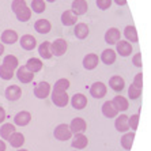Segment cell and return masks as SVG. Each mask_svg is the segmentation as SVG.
Segmentation results:
<instances>
[{
  "instance_id": "1",
  "label": "cell",
  "mask_w": 151,
  "mask_h": 151,
  "mask_svg": "<svg viewBox=\"0 0 151 151\" xmlns=\"http://www.w3.org/2000/svg\"><path fill=\"white\" fill-rule=\"evenodd\" d=\"M53 135H55V137H56L57 140H68V139H71V136H72V131H71L70 125H67V124H59V125L55 128V131H53Z\"/></svg>"
},
{
  "instance_id": "2",
  "label": "cell",
  "mask_w": 151,
  "mask_h": 151,
  "mask_svg": "<svg viewBox=\"0 0 151 151\" xmlns=\"http://www.w3.org/2000/svg\"><path fill=\"white\" fill-rule=\"evenodd\" d=\"M52 102L59 108H64L68 105L70 102V97H68L67 91H59V90H53L52 91Z\"/></svg>"
},
{
  "instance_id": "3",
  "label": "cell",
  "mask_w": 151,
  "mask_h": 151,
  "mask_svg": "<svg viewBox=\"0 0 151 151\" xmlns=\"http://www.w3.org/2000/svg\"><path fill=\"white\" fill-rule=\"evenodd\" d=\"M50 91H52V87L48 82H40L34 87V95L40 99H45L46 97H49Z\"/></svg>"
},
{
  "instance_id": "4",
  "label": "cell",
  "mask_w": 151,
  "mask_h": 151,
  "mask_svg": "<svg viewBox=\"0 0 151 151\" xmlns=\"http://www.w3.org/2000/svg\"><path fill=\"white\" fill-rule=\"evenodd\" d=\"M15 75H17V78L19 79V82L23 84L30 83V82H33V79H34V74H33L32 71H29L27 68H26V65L18 67V70L15 71Z\"/></svg>"
},
{
  "instance_id": "5",
  "label": "cell",
  "mask_w": 151,
  "mask_h": 151,
  "mask_svg": "<svg viewBox=\"0 0 151 151\" xmlns=\"http://www.w3.org/2000/svg\"><path fill=\"white\" fill-rule=\"evenodd\" d=\"M68 49V44L65 40L57 38L52 42V53L55 56H63Z\"/></svg>"
},
{
  "instance_id": "6",
  "label": "cell",
  "mask_w": 151,
  "mask_h": 151,
  "mask_svg": "<svg viewBox=\"0 0 151 151\" xmlns=\"http://www.w3.org/2000/svg\"><path fill=\"white\" fill-rule=\"evenodd\" d=\"M18 40H19L18 33L15 32V30H11V29H6V30L1 33V35H0V41H1V44H4V45H12Z\"/></svg>"
},
{
  "instance_id": "7",
  "label": "cell",
  "mask_w": 151,
  "mask_h": 151,
  "mask_svg": "<svg viewBox=\"0 0 151 151\" xmlns=\"http://www.w3.org/2000/svg\"><path fill=\"white\" fill-rule=\"evenodd\" d=\"M106 91H108V88H106L105 83H102V82H95V83H93L91 87H90V94L97 99L104 98L106 95Z\"/></svg>"
},
{
  "instance_id": "8",
  "label": "cell",
  "mask_w": 151,
  "mask_h": 151,
  "mask_svg": "<svg viewBox=\"0 0 151 151\" xmlns=\"http://www.w3.org/2000/svg\"><path fill=\"white\" fill-rule=\"evenodd\" d=\"M4 95H6V98L8 101H18L22 95V88L19 86H17V84H11V86H8L6 88Z\"/></svg>"
},
{
  "instance_id": "9",
  "label": "cell",
  "mask_w": 151,
  "mask_h": 151,
  "mask_svg": "<svg viewBox=\"0 0 151 151\" xmlns=\"http://www.w3.org/2000/svg\"><path fill=\"white\" fill-rule=\"evenodd\" d=\"M86 127H87V124H86V121H84L82 117H75L70 124L71 131H72V134H75V135L83 134L84 131H86Z\"/></svg>"
},
{
  "instance_id": "10",
  "label": "cell",
  "mask_w": 151,
  "mask_h": 151,
  "mask_svg": "<svg viewBox=\"0 0 151 151\" xmlns=\"http://www.w3.org/2000/svg\"><path fill=\"white\" fill-rule=\"evenodd\" d=\"M19 42H21V46L25 50H33L37 46V40L35 37H33L32 34H25L22 35L19 38Z\"/></svg>"
},
{
  "instance_id": "11",
  "label": "cell",
  "mask_w": 151,
  "mask_h": 151,
  "mask_svg": "<svg viewBox=\"0 0 151 151\" xmlns=\"http://www.w3.org/2000/svg\"><path fill=\"white\" fill-rule=\"evenodd\" d=\"M30 121H32V114L27 110H22V112L17 113L14 117L15 125H19V127H26Z\"/></svg>"
},
{
  "instance_id": "12",
  "label": "cell",
  "mask_w": 151,
  "mask_h": 151,
  "mask_svg": "<svg viewBox=\"0 0 151 151\" xmlns=\"http://www.w3.org/2000/svg\"><path fill=\"white\" fill-rule=\"evenodd\" d=\"M38 55L41 56V59H44V60L52 59V56H53V53H52V42L44 41L42 44H40V46H38Z\"/></svg>"
},
{
  "instance_id": "13",
  "label": "cell",
  "mask_w": 151,
  "mask_h": 151,
  "mask_svg": "<svg viewBox=\"0 0 151 151\" xmlns=\"http://www.w3.org/2000/svg\"><path fill=\"white\" fill-rule=\"evenodd\" d=\"M121 40V33L119 29L116 27H110L108 32L105 33V41L110 45H116L117 42Z\"/></svg>"
},
{
  "instance_id": "14",
  "label": "cell",
  "mask_w": 151,
  "mask_h": 151,
  "mask_svg": "<svg viewBox=\"0 0 151 151\" xmlns=\"http://www.w3.org/2000/svg\"><path fill=\"white\" fill-rule=\"evenodd\" d=\"M71 7H72L71 11H72L76 17H79V15L86 14V11H87V8H88V4L86 0H74Z\"/></svg>"
},
{
  "instance_id": "15",
  "label": "cell",
  "mask_w": 151,
  "mask_h": 151,
  "mask_svg": "<svg viewBox=\"0 0 151 151\" xmlns=\"http://www.w3.org/2000/svg\"><path fill=\"white\" fill-rule=\"evenodd\" d=\"M71 105H72V108L76 110H82L86 108V105H87V98H86V95L81 94V93H78V94H75L72 98H71Z\"/></svg>"
},
{
  "instance_id": "16",
  "label": "cell",
  "mask_w": 151,
  "mask_h": 151,
  "mask_svg": "<svg viewBox=\"0 0 151 151\" xmlns=\"http://www.w3.org/2000/svg\"><path fill=\"white\" fill-rule=\"evenodd\" d=\"M98 63H99V59L95 53H88V55H86L83 59V67L88 71L94 70V68L98 65Z\"/></svg>"
},
{
  "instance_id": "17",
  "label": "cell",
  "mask_w": 151,
  "mask_h": 151,
  "mask_svg": "<svg viewBox=\"0 0 151 151\" xmlns=\"http://www.w3.org/2000/svg\"><path fill=\"white\" fill-rule=\"evenodd\" d=\"M102 113L105 117H109V119H113V117L117 116L119 113V109L116 108V105L113 104V101H106L104 105H102Z\"/></svg>"
},
{
  "instance_id": "18",
  "label": "cell",
  "mask_w": 151,
  "mask_h": 151,
  "mask_svg": "<svg viewBox=\"0 0 151 151\" xmlns=\"http://www.w3.org/2000/svg\"><path fill=\"white\" fill-rule=\"evenodd\" d=\"M8 143L11 144V147L14 148H21L23 144H25V135L21 134V132H14L8 137Z\"/></svg>"
},
{
  "instance_id": "19",
  "label": "cell",
  "mask_w": 151,
  "mask_h": 151,
  "mask_svg": "<svg viewBox=\"0 0 151 151\" xmlns=\"http://www.w3.org/2000/svg\"><path fill=\"white\" fill-rule=\"evenodd\" d=\"M34 29L40 34H48L50 32V29H52V25H50V22L48 19H38L34 23Z\"/></svg>"
},
{
  "instance_id": "20",
  "label": "cell",
  "mask_w": 151,
  "mask_h": 151,
  "mask_svg": "<svg viewBox=\"0 0 151 151\" xmlns=\"http://www.w3.org/2000/svg\"><path fill=\"white\" fill-rule=\"evenodd\" d=\"M17 132V128H15V124H11V123H4L3 125L0 127V136L3 140H8V137L11 135Z\"/></svg>"
},
{
  "instance_id": "21",
  "label": "cell",
  "mask_w": 151,
  "mask_h": 151,
  "mask_svg": "<svg viewBox=\"0 0 151 151\" xmlns=\"http://www.w3.org/2000/svg\"><path fill=\"white\" fill-rule=\"evenodd\" d=\"M26 68H27L29 71H32L33 74H35V72H40V71L42 70V60L41 59H37V57H32V59L27 60V63L25 64Z\"/></svg>"
},
{
  "instance_id": "22",
  "label": "cell",
  "mask_w": 151,
  "mask_h": 151,
  "mask_svg": "<svg viewBox=\"0 0 151 151\" xmlns=\"http://www.w3.org/2000/svg\"><path fill=\"white\" fill-rule=\"evenodd\" d=\"M116 46H117L119 55H121V56H124V57L129 56L131 52H132V45H131L129 41H121V40H120L116 44Z\"/></svg>"
},
{
  "instance_id": "23",
  "label": "cell",
  "mask_w": 151,
  "mask_h": 151,
  "mask_svg": "<svg viewBox=\"0 0 151 151\" xmlns=\"http://www.w3.org/2000/svg\"><path fill=\"white\" fill-rule=\"evenodd\" d=\"M88 144V139L84 136L83 134H76L75 137L72 139V147L76 148V150H82V148H86Z\"/></svg>"
},
{
  "instance_id": "24",
  "label": "cell",
  "mask_w": 151,
  "mask_h": 151,
  "mask_svg": "<svg viewBox=\"0 0 151 151\" xmlns=\"http://www.w3.org/2000/svg\"><path fill=\"white\" fill-rule=\"evenodd\" d=\"M61 22H63V25H65V26L76 25L78 17L71 10H65L63 14H61Z\"/></svg>"
},
{
  "instance_id": "25",
  "label": "cell",
  "mask_w": 151,
  "mask_h": 151,
  "mask_svg": "<svg viewBox=\"0 0 151 151\" xmlns=\"http://www.w3.org/2000/svg\"><path fill=\"white\" fill-rule=\"evenodd\" d=\"M88 33H90V30H88V26L86 25V23H76V25H75L74 34L76 35V38H79V40L87 38Z\"/></svg>"
},
{
  "instance_id": "26",
  "label": "cell",
  "mask_w": 151,
  "mask_h": 151,
  "mask_svg": "<svg viewBox=\"0 0 151 151\" xmlns=\"http://www.w3.org/2000/svg\"><path fill=\"white\" fill-rule=\"evenodd\" d=\"M114 127L119 132H125V131L129 129V123H128V116L125 114H121L116 119V123H114Z\"/></svg>"
},
{
  "instance_id": "27",
  "label": "cell",
  "mask_w": 151,
  "mask_h": 151,
  "mask_svg": "<svg viewBox=\"0 0 151 151\" xmlns=\"http://www.w3.org/2000/svg\"><path fill=\"white\" fill-rule=\"evenodd\" d=\"M109 86L114 90V91H121L124 88V86H125V82H124V79L121 76L114 75V76H112L109 79Z\"/></svg>"
},
{
  "instance_id": "28",
  "label": "cell",
  "mask_w": 151,
  "mask_h": 151,
  "mask_svg": "<svg viewBox=\"0 0 151 151\" xmlns=\"http://www.w3.org/2000/svg\"><path fill=\"white\" fill-rule=\"evenodd\" d=\"M3 65L17 71L18 67H19V60H18V57L14 56V55H7V56L3 59Z\"/></svg>"
},
{
  "instance_id": "29",
  "label": "cell",
  "mask_w": 151,
  "mask_h": 151,
  "mask_svg": "<svg viewBox=\"0 0 151 151\" xmlns=\"http://www.w3.org/2000/svg\"><path fill=\"white\" fill-rule=\"evenodd\" d=\"M101 60L105 64L110 65V64H113L114 61H116V52H114L113 49H105L101 55Z\"/></svg>"
},
{
  "instance_id": "30",
  "label": "cell",
  "mask_w": 151,
  "mask_h": 151,
  "mask_svg": "<svg viewBox=\"0 0 151 151\" xmlns=\"http://www.w3.org/2000/svg\"><path fill=\"white\" fill-rule=\"evenodd\" d=\"M124 35H125L127 41H129V42H136L137 38H139L135 26H127V27L124 29Z\"/></svg>"
},
{
  "instance_id": "31",
  "label": "cell",
  "mask_w": 151,
  "mask_h": 151,
  "mask_svg": "<svg viewBox=\"0 0 151 151\" xmlns=\"http://www.w3.org/2000/svg\"><path fill=\"white\" fill-rule=\"evenodd\" d=\"M113 104L116 105V108L119 109V112L121 110V112H124V110L128 109V99L125 98V97H123V95H117V97H114L113 98Z\"/></svg>"
},
{
  "instance_id": "32",
  "label": "cell",
  "mask_w": 151,
  "mask_h": 151,
  "mask_svg": "<svg viewBox=\"0 0 151 151\" xmlns=\"http://www.w3.org/2000/svg\"><path fill=\"white\" fill-rule=\"evenodd\" d=\"M134 139H135V132H127V134H124L123 137H121V146H123L125 150H131L132 143H134Z\"/></svg>"
},
{
  "instance_id": "33",
  "label": "cell",
  "mask_w": 151,
  "mask_h": 151,
  "mask_svg": "<svg viewBox=\"0 0 151 151\" xmlns=\"http://www.w3.org/2000/svg\"><path fill=\"white\" fill-rule=\"evenodd\" d=\"M15 76V71L11 70V68L6 67V65H0V78L3 79V81H11L12 78Z\"/></svg>"
},
{
  "instance_id": "34",
  "label": "cell",
  "mask_w": 151,
  "mask_h": 151,
  "mask_svg": "<svg viewBox=\"0 0 151 151\" xmlns=\"http://www.w3.org/2000/svg\"><path fill=\"white\" fill-rule=\"evenodd\" d=\"M46 8L45 0H33L32 1V11H34L35 14H42Z\"/></svg>"
},
{
  "instance_id": "35",
  "label": "cell",
  "mask_w": 151,
  "mask_h": 151,
  "mask_svg": "<svg viewBox=\"0 0 151 151\" xmlns=\"http://www.w3.org/2000/svg\"><path fill=\"white\" fill-rule=\"evenodd\" d=\"M17 19L19 22H27L30 18H32V8H29V7H26V8H23V10H21L19 12H17Z\"/></svg>"
},
{
  "instance_id": "36",
  "label": "cell",
  "mask_w": 151,
  "mask_h": 151,
  "mask_svg": "<svg viewBox=\"0 0 151 151\" xmlns=\"http://www.w3.org/2000/svg\"><path fill=\"white\" fill-rule=\"evenodd\" d=\"M27 7V3H26V0H12V3H11V11L17 14L21 10Z\"/></svg>"
},
{
  "instance_id": "37",
  "label": "cell",
  "mask_w": 151,
  "mask_h": 151,
  "mask_svg": "<svg viewBox=\"0 0 151 151\" xmlns=\"http://www.w3.org/2000/svg\"><path fill=\"white\" fill-rule=\"evenodd\" d=\"M68 88H70V81L63 78V79H59V81L55 83V87L53 90H59V91H67Z\"/></svg>"
},
{
  "instance_id": "38",
  "label": "cell",
  "mask_w": 151,
  "mask_h": 151,
  "mask_svg": "<svg viewBox=\"0 0 151 151\" xmlns=\"http://www.w3.org/2000/svg\"><path fill=\"white\" fill-rule=\"evenodd\" d=\"M140 94H142V88L136 87L135 84H132V86L128 88V95H129L131 99H137L140 97Z\"/></svg>"
},
{
  "instance_id": "39",
  "label": "cell",
  "mask_w": 151,
  "mask_h": 151,
  "mask_svg": "<svg viewBox=\"0 0 151 151\" xmlns=\"http://www.w3.org/2000/svg\"><path fill=\"white\" fill-rule=\"evenodd\" d=\"M128 123H129V128L131 129H136L139 125V114H132L131 117H128Z\"/></svg>"
},
{
  "instance_id": "40",
  "label": "cell",
  "mask_w": 151,
  "mask_h": 151,
  "mask_svg": "<svg viewBox=\"0 0 151 151\" xmlns=\"http://www.w3.org/2000/svg\"><path fill=\"white\" fill-rule=\"evenodd\" d=\"M97 6L101 10H108L112 6V0H97Z\"/></svg>"
},
{
  "instance_id": "41",
  "label": "cell",
  "mask_w": 151,
  "mask_h": 151,
  "mask_svg": "<svg viewBox=\"0 0 151 151\" xmlns=\"http://www.w3.org/2000/svg\"><path fill=\"white\" fill-rule=\"evenodd\" d=\"M134 84L136 86V87H140L142 88V86H143V75L137 74L136 76H135V79H134Z\"/></svg>"
},
{
  "instance_id": "42",
  "label": "cell",
  "mask_w": 151,
  "mask_h": 151,
  "mask_svg": "<svg viewBox=\"0 0 151 151\" xmlns=\"http://www.w3.org/2000/svg\"><path fill=\"white\" fill-rule=\"evenodd\" d=\"M132 61H134V65H136V67H142V55L140 53H136L134 56V59H132Z\"/></svg>"
},
{
  "instance_id": "43",
  "label": "cell",
  "mask_w": 151,
  "mask_h": 151,
  "mask_svg": "<svg viewBox=\"0 0 151 151\" xmlns=\"http://www.w3.org/2000/svg\"><path fill=\"white\" fill-rule=\"evenodd\" d=\"M6 117H7V114H6V110H4V108H1V106H0V124L4 123Z\"/></svg>"
},
{
  "instance_id": "44",
  "label": "cell",
  "mask_w": 151,
  "mask_h": 151,
  "mask_svg": "<svg viewBox=\"0 0 151 151\" xmlns=\"http://www.w3.org/2000/svg\"><path fill=\"white\" fill-rule=\"evenodd\" d=\"M6 148H7V146H6V142L0 140V151H6Z\"/></svg>"
},
{
  "instance_id": "45",
  "label": "cell",
  "mask_w": 151,
  "mask_h": 151,
  "mask_svg": "<svg viewBox=\"0 0 151 151\" xmlns=\"http://www.w3.org/2000/svg\"><path fill=\"white\" fill-rule=\"evenodd\" d=\"M116 1V4H119V6H125L127 4V0H114Z\"/></svg>"
},
{
  "instance_id": "46",
  "label": "cell",
  "mask_w": 151,
  "mask_h": 151,
  "mask_svg": "<svg viewBox=\"0 0 151 151\" xmlns=\"http://www.w3.org/2000/svg\"><path fill=\"white\" fill-rule=\"evenodd\" d=\"M4 53V44H0V56Z\"/></svg>"
},
{
  "instance_id": "47",
  "label": "cell",
  "mask_w": 151,
  "mask_h": 151,
  "mask_svg": "<svg viewBox=\"0 0 151 151\" xmlns=\"http://www.w3.org/2000/svg\"><path fill=\"white\" fill-rule=\"evenodd\" d=\"M17 151H29V150H26V148H22V147H21V148H18Z\"/></svg>"
},
{
  "instance_id": "48",
  "label": "cell",
  "mask_w": 151,
  "mask_h": 151,
  "mask_svg": "<svg viewBox=\"0 0 151 151\" xmlns=\"http://www.w3.org/2000/svg\"><path fill=\"white\" fill-rule=\"evenodd\" d=\"M46 1H49V3H55L56 0H46Z\"/></svg>"
},
{
  "instance_id": "49",
  "label": "cell",
  "mask_w": 151,
  "mask_h": 151,
  "mask_svg": "<svg viewBox=\"0 0 151 151\" xmlns=\"http://www.w3.org/2000/svg\"><path fill=\"white\" fill-rule=\"evenodd\" d=\"M76 151H78V150H76Z\"/></svg>"
}]
</instances>
